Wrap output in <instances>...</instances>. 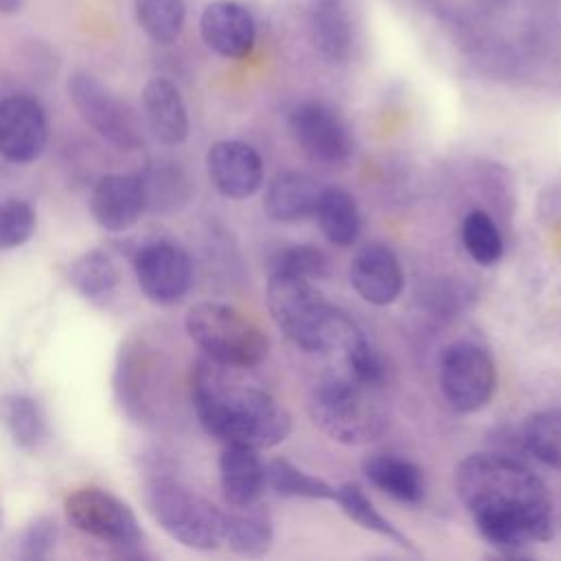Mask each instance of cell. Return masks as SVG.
Returning <instances> with one entry per match:
<instances>
[{
  "instance_id": "1",
  "label": "cell",
  "mask_w": 561,
  "mask_h": 561,
  "mask_svg": "<svg viewBox=\"0 0 561 561\" xmlns=\"http://www.w3.org/2000/svg\"><path fill=\"white\" fill-rule=\"evenodd\" d=\"M456 493L484 541L504 552L548 541L554 506L548 486L508 454H471L454 473Z\"/></svg>"
},
{
  "instance_id": "2",
  "label": "cell",
  "mask_w": 561,
  "mask_h": 561,
  "mask_svg": "<svg viewBox=\"0 0 561 561\" xmlns=\"http://www.w3.org/2000/svg\"><path fill=\"white\" fill-rule=\"evenodd\" d=\"M239 368L199 359L191 394L202 427L224 445L267 449L287 438L291 414L263 388L237 377Z\"/></svg>"
},
{
  "instance_id": "3",
  "label": "cell",
  "mask_w": 561,
  "mask_h": 561,
  "mask_svg": "<svg viewBox=\"0 0 561 561\" xmlns=\"http://www.w3.org/2000/svg\"><path fill=\"white\" fill-rule=\"evenodd\" d=\"M265 298L278 329L307 353H344L362 335V329L327 302L311 280L270 272Z\"/></svg>"
},
{
  "instance_id": "4",
  "label": "cell",
  "mask_w": 561,
  "mask_h": 561,
  "mask_svg": "<svg viewBox=\"0 0 561 561\" xmlns=\"http://www.w3.org/2000/svg\"><path fill=\"white\" fill-rule=\"evenodd\" d=\"M381 388L351 379H327L309 399V414L316 427L344 445L377 440L390 423L388 408L379 397Z\"/></svg>"
},
{
  "instance_id": "5",
  "label": "cell",
  "mask_w": 561,
  "mask_h": 561,
  "mask_svg": "<svg viewBox=\"0 0 561 561\" xmlns=\"http://www.w3.org/2000/svg\"><path fill=\"white\" fill-rule=\"evenodd\" d=\"M186 333L204 357L245 370L259 366L270 353L265 331L234 307L199 302L186 313Z\"/></svg>"
},
{
  "instance_id": "6",
  "label": "cell",
  "mask_w": 561,
  "mask_h": 561,
  "mask_svg": "<svg viewBox=\"0 0 561 561\" xmlns=\"http://www.w3.org/2000/svg\"><path fill=\"white\" fill-rule=\"evenodd\" d=\"M142 500L153 522L178 543L193 550H215L224 543L226 511L178 480L153 478L145 482Z\"/></svg>"
},
{
  "instance_id": "7",
  "label": "cell",
  "mask_w": 561,
  "mask_h": 561,
  "mask_svg": "<svg viewBox=\"0 0 561 561\" xmlns=\"http://www.w3.org/2000/svg\"><path fill=\"white\" fill-rule=\"evenodd\" d=\"M438 383L449 408L462 414L478 412L495 394L497 373L493 357L476 342H451L440 353Z\"/></svg>"
},
{
  "instance_id": "8",
  "label": "cell",
  "mask_w": 561,
  "mask_h": 561,
  "mask_svg": "<svg viewBox=\"0 0 561 561\" xmlns=\"http://www.w3.org/2000/svg\"><path fill=\"white\" fill-rule=\"evenodd\" d=\"M68 96L79 116L110 145L118 149H136L142 145L134 112L94 75L75 72L68 79Z\"/></svg>"
},
{
  "instance_id": "9",
  "label": "cell",
  "mask_w": 561,
  "mask_h": 561,
  "mask_svg": "<svg viewBox=\"0 0 561 561\" xmlns=\"http://www.w3.org/2000/svg\"><path fill=\"white\" fill-rule=\"evenodd\" d=\"M66 519L81 533L118 548L140 543L142 530L134 511L116 495L85 486L66 497Z\"/></svg>"
},
{
  "instance_id": "10",
  "label": "cell",
  "mask_w": 561,
  "mask_h": 561,
  "mask_svg": "<svg viewBox=\"0 0 561 561\" xmlns=\"http://www.w3.org/2000/svg\"><path fill=\"white\" fill-rule=\"evenodd\" d=\"M291 134L302 153L318 167H340L353 156V131L331 105L305 101L289 116Z\"/></svg>"
},
{
  "instance_id": "11",
  "label": "cell",
  "mask_w": 561,
  "mask_h": 561,
  "mask_svg": "<svg viewBox=\"0 0 561 561\" xmlns=\"http://www.w3.org/2000/svg\"><path fill=\"white\" fill-rule=\"evenodd\" d=\"M131 265L138 287L156 305L182 300L193 285V263L186 250L167 239L140 245Z\"/></svg>"
},
{
  "instance_id": "12",
  "label": "cell",
  "mask_w": 561,
  "mask_h": 561,
  "mask_svg": "<svg viewBox=\"0 0 561 561\" xmlns=\"http://www.w3.org/2000/svg\"><path fill=\"white\" fill-rule=\"evenodd\" d=\"M197 28L204 46L224 59H245L256 46V18L239 0L206 2Z\"/></svg>"
},
{
  "instance_id": "13",
  "label": "cell",
  "mask_w": 561,
  "mask_h": 561,
  "mask_svg": "<svg viewBox=\"0 0 561 561\" xmlns=\"http://www.w3.org/2000/svg\"><path fill=\"white\" fill-rule=\"evenodd\" d=\"M48 140V121L42 105L26 94L0 99V153L18 164L42 156Z\"/></svg>"
},
{
  "instance_id": "14",
  "label": "cell",
  "mask_w": 561,
  "mask_h": 561,
  "mask_svg": "<svg viewBox=\"0 0 561 561\" xmlns=\"http://www.w3.org/2000/svg\"><path fill=\"white\" fill-rule=\"evenodd\" d=\"M307 35L320 59L346 61L357 42V15L353 0H307Z\"/></svg>"
},
{
  "instance_id": "15",
  "label": "cell",
  "mask_w": 561,
  "mask_h": 561,
  "mask_svg": "<svg viewBox=\"0 0 561 561\" xmlns=\"http://www.w3.org/2000/svg\"><path fill=\"white\" fill-rule=\"evenodd\" d=\"M206 169L213 186L228 199L252 197L265 178L261 153L243 140L215 142L208 149Z\"/></svg>"
},
{
  "instance_id": "16",
  "label": "cell",
  "mask_w": 561,
  "mask_h": 561,
  "mask_svg": "<svg viewBox=\"0 0 561 561\" xmlns=\"http://www.w3.org/2000/svg\"><path fill=\"white\" fill-rule=\"evenodd\" d=\"M351 285L370 305H392L405 285L397 254L383 243H368L351 261Z\"/></svg>"
},
{
  "instance_id": "17",
  "label": "cell",
  "mask_w": 561,
  "mask_h": 561,
  "mask_svg": "<svg viewBox=\"0 0 561 561\" xmlns=\"http://www.w3.org/2000/svg\"><path fill=\"white\" fill-rule=\"evenodd\" d=\"M90 210L94 221L107 232L131 228L145 210L140 178L129 173H110L101 178L92 191Z\"/></svg>"
},
{
  "instance_id": "18",
  "label": "cell",
  "mask_w": 561,
  "mask_h": 561,
  "mask_svg": "<svg viewBox=\"0 0 561 561\" xmlns=\"http://www.w3.org/2000/svg\"><path fill=\"white\" fill-rule=\"evenodd\" d=\"M142 112L162 145H182L188 136V112L180 88L167 77H151L142 88Z\"/></svg>"
},
{
  "instance_id": "19",
  "label": "cell",
  "mask_w": 561,
  "mask_h": 561,
  "mask_svg": "<svg viewBox=\"0 0 561 561\" xmlns=\"http://www.w3.org/2000/svg\"><path fill=\"white\" fill-rule=\"evenodd\" d=\"M219 486L230 508L256 504L265 489V462L259 458V449L224 445L219 456Z\"/></svg>"
},
{
  "instance_id": "20",
  "label": "cell",
  "mask_w": 561,
  "mask_h": 561,
  "mask_svg": "<svg viewBox=\"0 0 561 561\" xmlns=\"http://www.w3.org/2000/svg\"><path fill=\"white\" fill-rule=\"evenodd\" d=\"M320 191L322 186L313 178L300 171H280L265 188V213L274 221L283 224L302 221L313 217Z\"/></svg>"
},
{
  "instance_id": "21",
  "label": "cell",
  "mask_w": 561,
  "mask_h": 561,
  "mask_svg": "<svg viewBox=\"0 0 561 561\" xmlns=\"http://www.w3.org/2000/svg\"><path fill=\"white\" fill-rule=\"evenodd\" d=\"M364 476L383 495L403 504H416L425 495L423 471L412 460L401 456H392V454L370 456L364 462Z\"/></svg>"
},
{
  "instance_id": "22",
  "label": "cell",
  "mask_w": 561,
  "mask_h": 561,
  "mask_svg": "<svg viewBox=\"0 0 561 561\" xmlns=\"http://www.w3.org/2000/svg\"><path fill=\"white\" fill-rule=\"evenodd\" d=\"M313 217L320 232L333 245L348 248L357 241L362 219L353 195L340 186H324L320 191Z\"/></svg>"
},
{
  "instance_id": "23",
  "label": "cell",
  "mask_w": 561,
  "mask_h": 561,
  "mask_svg": "<svg viewBox=\"0 0 561 561\" xmlns=\"http://www.w3.org/2000/svg\"><path fill=\"white\" fill-rule=\"evenodd\" d=\"M224 541L241 557H263L274 541L272 517L259 502L230 508L226 513Z\"/></svg>"
},
{
  "instance_id": "24",
  "label": "cell",
  "mask_w": 561,
  "mask_h": 561,
  "mask_svg": "<svg viewBox=\"0 0 561 561\" xmlns=\"http://www.w3.org/2000/svg\"><path fill=\"white\" fill-rule=\"evenodd\" d=\"M333 502L340 506V511L351 519L355 522L357 526L375 533V535H381L394 543H399L401 548L405 550H412L414 552V546L410 543V539L388 519L383 517L375 504L370 502V497L355 484V482H344L340 486H335V495H333Z\"/></svg>"
},
{
  "instance_id": "25",
  "label": "cell",
  "mask_w": 561,
  "mask_h": 561,
  "mask_svg": "<svg viewBox=\"0 0 561 561\" xmlns=\"http://www.w3.org/2000/svg\"><path fill=\"white\" fill-rule=\"evenodd\" d=\"M0 423L22 449H35L46 436L44 410L26 394H7L0 399Z\"/></svg>"
},
{
  "instance_id": "26",
  "label": "cell",
  "mask_w": 561,
  "mask_h": 561,
  "mask_svg": "<svg viewBox=\"0 0 561 561\" xmlns=\"http://www.w3.org/2000/svg\"><path fill=\"white\" fill-rule=\"evenodd\" d=\"M134 15L153 44L171 46L184 31L186 0H134Z\"/></svg>"
},
{
  "instance_id": "27",
  "label": "cell",
  "mask_w": 561,
  "mask_h": 561,
  "mask_svg": "<svg viewBox=\"0 0 561 561\" xmlns=\"http://www.w3.org/2000/svg\"><path fill=\"white\" fill-rule=\"evenodd\" d=\"M265 484L280 497L300 500H333L335 486L327 480L302 471L285 458H272L265 465Z\"/></svg>"
},
{
  "instance_id": "28",
  "label": "cell",
  "mask_w": 561,
  "mask_h": 561,
  "mask_svg": "<svg viewBox=\"0 0 561 561\" xmlns=\"http://www.w3.org/2000/svg\"><path fill=\"white\" fill-rule=\"evenodd\" d=\"M522 447L539 462L561 469V410H539L519 430Z\"/></svg>"
},
{
  "instance_id": "29",
  "label": "cell",
  "mask_w": 561,
  "mask_h": 561,
  "mask_svg": "<svg viewBox=\"0 0 561 561\" xmlns=\"http://www.w3.org/2000/svg\"><path fill=\"white\" fill-rule=\"evenodd\" d=\"M121 276L112 259L101 250H90L77 256L70 265V285L85 300H105L116 289Z\"/></svg>"
},
{
  "instance_id": "30",
  "label": "cell",
  "mask_w": 561,
  "mask_h": 561,
  "mask_svg": "<svg viewBox=\"0 0 561 561\" xmlns=\"http://www.w3.org/2000/svg\"><path fill=\"white\" fill-rule=\"evenodd\" d=\"M138 178L142 184L145 208H151L156 213L178 208L188 193L184 173L169 162L149 164L142 173H138Z\"/></svg>"
},
{
  "instance_id": "31",
  "label": "cell",
  "mask_w": 561,
  "mask_h": 561,
  "mask_svg": "<svg viewBox=\"0 0 561 561\" xmlns=\"http://www.w3.org/2000/svg\"><path fill=\"white\" fill-rule=\"evenodd\" d=\"M460 239L469 256L480 265H493L502 259L504 241L495 221L484 210H471L460 226Z\"/></svg>"
},
{
  "instance_id": "32",
  "label": "cell",
  "mask_w": 561,
  "mask_h": 561,
  "mask_svg": "<svg viewBox=\"0 0 561 561\" xmlns=\"http://www.w3.org/2000/svg\"><path fill=\"white\" fill-rule=\"evenodd\" d=\"M329 270H331L329 256L311 243L285 248L283 252H278L274 256V263H272V272L291 274V276H298L305 280L324 278L329 274Z\"/></svg>"
},
{
  "instance_id": "33",
  "label": "cell",
  "mask_w": 561,
  "mask_h": 561,
  "mask_svg": "<svg viewBox=\"0 0 561 561\" xmlns=\"http://www.w3.org/2000/svg\"><path fill=\"white\" fill-rule=\"evenodd\" d=\"M35 210L24 199H7L0 204V252L20 248L35 232Z\"/></svg>"
},
{
  "instance_id": "34",
  "label": "cell",
  "mask_w": 561,
  "mask_h": 561,
  "mask_svg": "<svg viewBox=\"0 0 561 561\" xmlns=\"http://www.w3.org/2000/svg\"><path fill=\"white\" fill-rule=\"evenodd\" d=\"M344 357L351 368V377L364 386L381 388L388 377L386 362L381 353L368 342V337L362 333L355 337V342L344 351Z\"/></svg>"
},
{
  "instance_id": "35",
  "label": "cell",
  "mask_w": 561,
  "mask_h": 561,
  "mask_svg": "<svg viewBox=\"0 0 561 561\" xmlns=\"http://www.w3.org/2000/svg\"><path fill=\"white\" fill-rule=\"evenodd\" d=\"M57 539V526L48 517H37L28 524V528L22 533L20 539V557L28 561L46 559L55 546Z\"/></svg>"
},
{
  "instance_id": "36",
  "label": "cell",
  "mask_w": 561,
  "mask_h": 561,
  "mask_svg": "<svg viewBox=\"0 0 561 561\" xmlns=\"http://www.w3.org/2000/svg\"><path fill=\"white\" fill-rule=\"evenodd\" d=\"M24 0H0V15H13L22 9Z\"/></svg>"
}]
</instances>
